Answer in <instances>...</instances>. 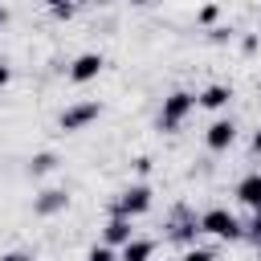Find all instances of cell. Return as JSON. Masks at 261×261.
<instances>
[{
    "mask_svg": "<svg viewBox=\"0 0 261 261\" xmlns=\"http://www.w3.org/2000/svg\"><path fill=\"white\" fill-rule=\"evenodd\" d=\"M102 65H106V57L94 53V49H86V53H77V57L69 61V82H73V86H86V82H94V77L102 73Z\"/></svg>",
    "mask_w": 261,
    "mask_h": 261,
    "instance_id": "obj_5",
    "label": "cell"
},
{
    "mask_svg": "<svg viewBox=\"0 0 261 261\" xmlns=\"http://www.w3.org/2000/svg\"><path fill=\"white\" fill-rule=\"evenodd\" d=\"M57 167H61L57 151H37V155L29 159V175H49V171H57Z\"/></svg>",
    "mask_w": 261,
    "mask_h": 261,
    "instance_id": "obj_12",
    "label": "cell"
},
{
    "mask_svg": "<svg viewBox=\"0 0 261 261\" xmlns=\"http://www.w3.org/2000/svg\"><path fill=\"white\" fill-rule=\"evenodd\" d=\"M98 114H102V102H98V98H82V102H73V106L61 110L57 126H61L65 135H77V130H86L90 122H98Z\"/></svg>",
    "mask_w": 261,
    "mask_h": 261,
    "instance_id": "obj_3",
    "label": "cell"
},
{
    "mask_svg": "<svg viewBox=\"0 0 261 261\" xmlns=\"http://www.w3.org/2000/svg\"><path fill=\"white\" fill-rule=\"evenodd\" d=\"M155 257V241L151 237H135L130 245L118 249V261H151Z\"/></svg>",
    "mask_w": 261,
    "mask_h": 261,
    "instance_id": "obj_11",
    "label": "cell"
},
{
    "mask_svg": "<svg viewBox=\"0 0 261 261\" xmlns=\"http://www.w3.org/2000/svg\"><path fill=\"white\" fill-rule=\"evenodd\" d=\"M143 212H151V188H147V184H130V188H122V192L114 196V216L135 220V216H143Z\"/></svg>",
    "mask_w": 261,
    "mask_h": 261,
    "instance_id": "obj_4",
    "label": "cell"
},
{
    "mask_svg": "<svg viewBox=\"0 0 261 261\" xmlns=\"http://www.w3.org/2000/svg\"><path fill=\"white\" fill-rule=\"evenodd\" d=\"M0 261H33V253H24V249H12V253H0Z\"/></svg>",
    "mask_w": 261,
    "mask_h": 261,
    "instance_id": "obj_19",
    "label": "cell"
},
{
    "mask_svg": "<svg viewBox=\"0 0 261 261\" xmlns=\"http://www.w3.org/2000/svg\"><path fill=\"white\" fill-rule=\"evenodd\" d=\"M257 45H261V41H257V37H253V33H249V37H245V41H241V53H257Z\"/></svg>",
    "mask_w": 261,
    "mask_h": 261,
    "instance_id": "obj_20",
    "label": "cell"
},
{
    "mask_svg": "<svg viewBox=\"0 0 261 261\" xmlns=\"http://www.w3.org/2000/svg\"><path fill=\"white\" fill-rule=\"evenodd\" d=\"M228 102H232V86H224V82H212L196 94V106H204V110H224Z\"/></svg>",
    "mask_w": 261,
    "mask_h": 261,
    "instance_id": "obj_9",
    "label": "cell"
},
{
    "mask_svg": "<svg viewBox=\"0 0 261 261\" xmlns=\"http://www.w3.org/2000/svg\"><path fill=\"white\" fill-rule=\"evenodd\" d=\"M208 41L212 45H224V41H232V29L228 24H216V29H208Z\"/></svg>",
    "mask_w": 261,
    "mask_h": 261,
    "instance_id": "obj_18",
    "label": "cell"
},
{
    "mask_svg": "<svg viewBox=\"0 0 261 261\" xmlns=\"http://www.w3.org/2000/svg\"><path fill=\"white\" fill-rule=\"evenodd\" d=\"M245 237H249V241H253V245L261 249V208L253 212V220H249V228H245Z\"/></svg>",
    "mask_w": 261,
    "mask_h": 261,
    "instance_id": "obj_17",
    "label": "cell"
},
{
    "mask_svg": "<svg viewBox=\"0 0 261 261\" xmlns=\"http://www.w3.org/2000/svg\"><path fill=\"white\" fill-rule=\"evenodd\" d=\"M86 261H118V253H114V249H106V245H94V249L86 253Z\"/></svg>",
    "mask_w": 261,
    "mask_h": 261,
    "instance_id": "obj_15",
    "label": "cell"
},
{
    "mask_svg": "<svg viewBox=\"0 0 261 261\" xmlns=\"http://www.w3.org/2000/svg\"><path fill=\"white\" fill-rule=\"evenodd\" d=\"M196 20H200V24H212V29H216V20H220V8H216V4H204V8L196 12Z\"/></svg>",
    "mask_w": 261,
    "mask_h": 261,
    "instance_id": "obj_14",
    "label": "cell"
},
{
    "mask_svg": "<svg viewBox=\"0 0 261 261\" xmlns=\"http://www.w3.org/2000/svg\"><path fill=\"white\" fill-rule=\"evenodd\" d=\"M196 224H200V232H208V237H216V241H241V237H245L241 220H237L228 208H204V212L196 216Z\"/></svg>",
    "mask_w": 261,
    "mask_h": 261,
    "instance_id": "obj_1",
    "label": "cell"
},
{
    "mask_svg": "<svg viewBox=\"0 0 261 261\" xmlns=\"http://www.w3.org/2000/svg\"><path fill=\"white\" fill-rule=\"evenodd\" d=\"M232 143H237V122H232V118H212L208 130H204V147L220 155V151H228Z\"/></svg>",
    "mask_w": 261,
    "mask_h": 261,
    "instance_id": "obj_7",
    "label": "cell"
},
{
    "mask_svg": "<svg viewBox=\"0 0 261 261\" xmlns=\"http://www.w3.org/2000/svg\"><path fill=\"white\" fill-rule=\"evenodd\" d=\"M135 241V220H126V216H110L106 224H102V245L106 249H122V245H130Z\"/></svg>",
    "mask_w": 261,
    "mask_h": 261,
    "instance_id": "obj_8",
    "label": "cell"
},
{
    "mask_svg": "<svg viewBox=\"0 0 261 261\" xmlns=\"http://www.w3.org/2000/svg\"><path fill=\"white\" fill-rule=\"evenodd\" d=\"M49 16H53V20H73V16H77V4H61V0H53V4H49Z\"/></svg>",
    "mask_w": 261,
    "mask_h": 261,
    "instance_id": "obj_13",
    "label": "cell"
},
{
    "mask_svg": "<svg viewBox=\"0 0 261 261\" xmlns=\"http://www.w3.org/2000/svg\"><path fill=\"white\" fill-rule=\"evenodd\" d=\"M8 82H12V65L0 61V90H8Z\"/></svg>",
    "mask_w": 261,
    "mask_h": 261,
    "instance_id": "obj_22",
    "label": "cell"
},
{
    "mask_svg": "<svg viewBox=\"0 0 261 261\" xmlns=\"http://www.w3.org/2000/svg\"><path fill=\"white\" fill-rule=\"evenodd\" d=\"M65 208H69V192H65V188H45V192L33 196V216H41V220L61 216Z\"/></svg>",
    "mask_w": 261,
    "mask_h": 261,
    "instance_id": "obj_6",
    "label": "cell"
},
{
    "mask_svg": "<svg viewBox=\"0 0 261 261\" xmlns=\"http://www.w3.org/2000/svg\"><path fill=\"white\" fill-rule=\"evenodd\" d=\"M257 261H261V249H257Z\"/></svg>",
    "mask_w": 261,
    "mask_h": 261,
    "instance_id": "obj_25",
    "label": "cell"
},
{
    "mask_svg": "<svg viewBox=\"0 0 261 261\" xmlns=\"http://www.w3.org/2000/svg\"><path fill=\"white\" fill-rule=\"evenodd\" d=\"M179 261H216V257H212V249L192 245V249H184V257H179Z\"/></svg>",
    "mask_w": 261,
    "mask_h": 261,
    "instance_id": "obj_16",
    "label": "cell"
},
{
    "mask_svg": "<svg viewBox=\"0 0 261 261\" xmlns=\"http://www.w3.org/2000/svg\"><path fill=\"white\" fill-rule=\"evenodd\" d=\"M237 200L245 204V208H261V171H249V175H241L237 179Z\"/></svg>",
    "mask_w": 261,
    "mask_h": 261,
    "instance_id": "obj_10",
    "label": "cell"
},
{
    "mask_svg": "<svg viewBox=\"0 0 261 261\" xmlns=\"http://www.w3.org/2000/svg\"><path fill=\"white\" fill-rule=\"evenodd\" d=\"M4 20H8V8H0V24H4Z\"/></svg>",
    "mask_w": 261,
    "mask_h": 261,
    "instance_id": "obj_24",
    "label": "cell"
},
{
    "mask_svg": "<svg viewBox=\"0 0 261 261\" xmlns=\"http://www.w3.org/2000/svg\"><path fill=\"white\" fill-rule=\"evenodd\" d=\"M135 171L147 175V171H151V155H139V159H135Z\"/></svg>",
    "mask_w": 261,
    "mask_h": 261,
    "instance_id": "obj_21",
    "label": "cell"
},
{
    "mask_svg": "<svg viewBox=\"0 0 261 261\" xmlns=\"http://www.w3.org/2000/svg\"><path fill=\"white\" fill-rule=\"evenodd\" d=\"M253 151H261V130H257V135H253Z\"/></svg>",
    "mask_w": 261,
    "mask_h": 261,
    "instance_id": "obj_23",
    "label": "cell"
},
{
    "mask_svg": "<svg viewBox=\"0 0 261 261\" xmlns=\"http://www.w3.org/2000/svg\"><path fill=\"white\" fill-rule=\"evenodd\" d=\"M192 110H196V94L192 90H171L159 106V130H179Z\"/></svg>",
    "mask_w": 261,
    "mask_h": 261,
    "instance_id": "obj_2",
    "label": "cell"
}]
</instances>
